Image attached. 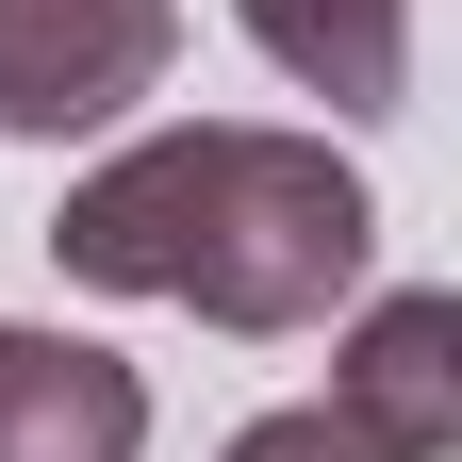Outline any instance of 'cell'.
I'll list each match as a JSON object with an SVG mask.
<instances>
[{
  "label": "cell",
  "instance_id": "obj_1",
  "mask_svg": "<svg viewBox=\"0 0 462 462\" xmlns=\"http://www.w3.org/2000/svg\"><path fill=\"white\" fill-rule=\"evenodd\" d=\"M50 264L99 298H165L199 330H330L380 264V199L330 133L264 116H165L116 165H83L50 215Z\"/></svg>",
  "mask_w": 462,
  "mask_h": 462
},
{
  "label": "cell",
  "instance_id": "obj_2",
  "mask_svg": "<svg viewBox=\"0 0 462 462\" xmlns=\"http://www.w3.org/2000/svg\"><path fill=\"white\" fill-rule=\"evenodd\" d=\"M182 67V0H0V133H116Z\"/></svg>",
  "mask_w": 462,
  "mask_h": 462
},
{
  "label": "cell",
  "instance_id": "obj_3",
  "mask_svg": "<svg viewBox=\"0 0 462 462\" xmlns=\"http://www.w3.org/2000/svg\"><path fill=\"white\" fill-rule=\"evenodd\" d=\"M0 462H149V380L83 330L0 314Z\"/></svg>",
  "mask_w": 462,
  "mask_h": 462
},
{
  "label": "cell",
  "instance_id": "obj_4",
  "mask_svg": "<svg viewBox=\"0 0 462 462\" xmlns=\"http://www.w3.org/2000/svg\"><path fill=\"white\" fill-rule=\"evenodd\" d=\"M330 396H346L364 430H396L413 462H446V446H462V298H446V281H413V298H364V314H346Z\"/></svg>",
  "mask_w": 462,
  "mask_h": 462
},
{
  "label": "cell",
  "instance_id": "obj_5",
  "mask_svg": "<svg viewBox=\"0 0 462 462\" xmlns=\"http://www.w3.org/2000/svg\"><path fill=\"white\" fill-rule=\"evenodd\" d=\"M231 17L330 116H396V83H413V0H231Z\"/></svg>",
  "mask_w": 462,
  "mask_h": 462
},
{
  "label": "cell",
  "instance_id": "obj_6",
  "mask_svg": "<svg viewBox=\"0 0 462 462\" xmlns=\"http://www.w3.org/2000/svg\"><path fill=\"white\" fill-rule=\"evenodd\" d=\"M215 462H413V446H396V430H364L346 396H298V413H248Z\"/></svg>",
  "mask_w": 462,
  "mask_h": 462
}]
</instances>
